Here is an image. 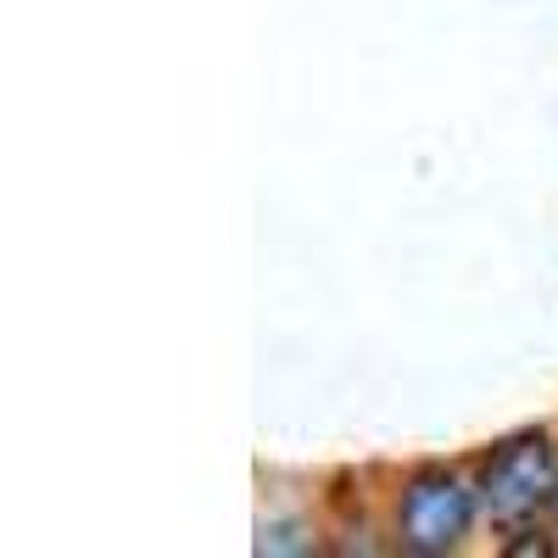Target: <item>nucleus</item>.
I'll list each match as a JSON object with an SVG mask.
<instances>
[{"label": "nucleus", "mask_w": 558, "mask_h": 558, "mask_svg": "<svg viewBox=\"0 0 558 558\" xmlns=\"http://www.w3.org/2000/svg\"><path fill=\"white\" fill-rule=\"evenodd\" d=\"M481 508L497 525H531L536 514L558 508V447L542 430L508 436L481 463Z\"/></svg>", "instance_id": "nucleus-1"}, {"label": "nucleus", "mask_w": 558, "mask_h": 558, "mask_svg": "<svg viewBox=\"0 0 558 558\" xmlns=\"http://www.w3.org/2000/svg\"><path fill=\"white\" fill-rule=\"evenodd\" d=\"M470 525H475V492L447 470H418L397 497V542H402V553L441 558V553L463 547Z\"/></svg>", "instance_id": "nucleus-2"}]
</instances>
